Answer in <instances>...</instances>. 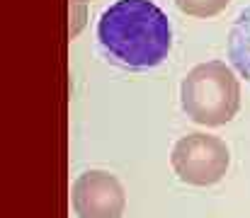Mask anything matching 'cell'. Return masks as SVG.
<instances>
[{
	"label": "cell",
	"mask_w": 250,
	"mask_h": 218,
	"mask_svg": "<svg viewBox=\"0 0 250 218\" xmlns=\"http://www.w3.org/2000/svg\"><path fill=\"white\" fill-rule=\"evenodd\" d=\"M97 44L112 66L124 71L156 68L172 46L170 20L151 0H117L97 22Z\"/></svg>",
	"instance_id": "cell-1"
},
{
	"label": "cell",
	"mask_w": 250,
	"mask_h": 218,
	"mask_svg": "<svg viewBox=\"0 0 250 218\" xmlns=\"http://www.w3.org/2000/svg\"><path fill=\"white\" fill-rule=\"evenodd\" d=\"M185 114L202 126H224L241 109V82L224 61L194 66L180 85Z\"/></svg>",
	"instance_id": "cell-2"
},
{
	"label": "cell",
	"mask_w": 250,
	"mask_h": 218,
	"mask_svg": "<svg viewBox=\"0 0 250 218\" xmlns=\"http://www.w3.org/2000/svg\"><path fill=\"white\" fill-rule=\"evenodd\" d=\"M170 165L180 182L192 187H211L221 182L231 165L229 145L209 134H187L172 145Z\"/></svg>",
	"instance_id": "cell-3"
},
{
	"label": "cell",
	"mask_w": 250,
	"mask_h": 218,
	"mask_svg": "<svg viewBox=\"0 0 250 218\" xmlns=\"http://www.w3.org/2000/svg\"><path fill=\"white\" fill-rule=\"evenodd\" d=\"M71 201L78 218H122L126 209V194L122 182L104 170L83 172L73 182Z\"/></svg>",
	"instance_id": "cell-4"
},
{
	"label": "cell",
	"mask_w": 250,
	"mask_h": 218,
	"mask_svg": "<svg viewBox=\"0 0 250 218\" xmlns=\"http://www.w3.org/2000/svg\"><path fill=\"white\" fill-rule=\"evenodd\" d=\"M229 59L233 71L250 82V7H246L229 32Z\"/></svg>",
	"instance_id": "cell-5"
},
{
	"label": "cell",
	"mask_w": 250,
	"mask_h": 218,
	"mask_svg": "<svg viewBox=\"0 0 250 218\" xmlns=\"http://www.w3.org/2000/svg\"><path fill=\"white\" fill-rule=\"evenodd\" d=\"M175 5H177L180 12H185L189 17H204V20H209V17L221 15L231 5V0H175Z\"/></svg>",
	"instance_id": "cell-6"
},
{
	"label": "cell",
	"mask_w": 250,
	"mask_h": 218,
	"mask_svg": "<svg viewBox=\"0 0 250 218\" xmlns=\"http://www.w3.org/2000/svg\"><path fill=\"white\" fill-rule=\"evenodd\" d=\"M73 2H87V0H73Z\"/></svg>",
	"instance_id": "cell-7"
}]
</instances>
